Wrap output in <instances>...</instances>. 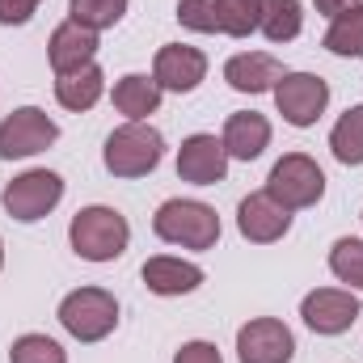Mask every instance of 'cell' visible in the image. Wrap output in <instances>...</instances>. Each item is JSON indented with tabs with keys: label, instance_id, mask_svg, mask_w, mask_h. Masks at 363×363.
Instances as JSON below:
<instances>
[{
	"label": "cell",
	"instance_id": "5b68a950",
	"mask_svg": "<svg viewBox=\"0 0 363 363\" xmlns=\"http://www.w3.org/2000/svg\"><path fill=\"white\" fill-rule=\"evenodd\" d=\"M267 194L274 203H283L287 211H300V207H317L321 194H325V174L313 157L304 152H287L283 161H274L271 178H267Z\"/></svg>",
	"mask_w": 363,
	"mask_h": 363
},
{
	"label": "cell",
	"instance_id": "4fadbf2b",
	"mask_svg": "<svg viewBox=\"0 0 363 363\" xmlns=\"http://www.w3.org/2000/svg\"><path fill=\"white\" fill-rule=\"evenodd\" d=\"M228 174V152H224V140L216 135H190L182 140L178 148V178L182 182H194V186H216L224 182Z\"/></svg>",
	"mask_w": 363,
	"mask_h": 363
},
{
	"label": "cell",
	"instance_id": "9c48e42d",
	"mask_svg": "<svg viewBox=\"0 0 363 363\" xmlns=\"http://www.w3.org/2000/svg\"><path fill=\"white\" fill-rule=\"evenodd\" d=\"M359 313H363L359 296H351V291H342V287H317V291H308V296L300 300L304 325H308L313 334H325V338L347 334V330L359 321Z\"/></svg>",
	"mask_w": 363,
	"mask_h": 363
},
{
	"label": "cell",
	"instance_id": "8fae6325",
	"mask_svg": "<svg viewBox=\"0 0 363 363\" xmlns=\"http://www.w3.org/2000/svg\"><path fill=\"white\" fill-rule=\"evenodd\" d=\"M207 77V55L199 47H186V43H165L152 60V81L169 93H190L203 85Z\"/></svg>",
	"mask_w": 363,
	"mask_h": 363
},
{
	"label": "cell",
	"instance_id": "ac0fdd59",
	"mask_svg": "<svg viewBox=\"0 0 363 363\" xmlns=\"http://www.w3.org/2000/svg\"><path fill=\"white\" fill-rule=\"evenodd\" d=\"M161 93L165 89L152 77L131 72L114 85V110L127 114V123H148V114H157V106H161Z\"/></svg>",
	"mask_w": 363,
	"mask_h": 363
},
{
	"label": "cell",
	"instance_id": "e0dca14e",
	"mask_svg": "<svg viewBox=\"0 0 363 363\" xmlns=\"http://www.w3.org/2000/svg\"><path fill=\"white\" fill-rule=\"evenodd\" d=\"M199 283H203V271L194 262H182V258H169V254L144 262V287L157 291V296H190Z\"/></svg>",
	"mask_w": 363,
	"mask_h": 363
},
{
	"label": "cell",
	"instance_id": "83f0119b",
	"mask_svg": "<svg viewBox=\"0 0 363 363\" xmlns=\"http://www.w3.org/2000/svg\"><path fill=\"white\" fill-rule=\"evenodd\" d=\"M43 0H0V26H26Z\"/></svg>",
	"mask_w": 363,
	"mask_h": 363
},
{
	"label": "cell",
	"instance_id": "d4e9b609",
	"mask_svg": "<svg viewBox=\"0 0 363 363\" xmlns=\"http://www.w3.org/2000/svg\"><path fill=\"white\" fill-rule=\"evenodd\" d=\"M330 271L338 274L342 283L359 287L363 291V241L359 237H338L330 250Z\"/></svg>",
	"mask_w": 363,
	"mask_h": 363
},
{
	"label": "cell",
	"instance_id": "4316f807",
	"mask_svg": "<svg viewBox=\"0 0 363 363\" xmlns=\"http://www.w3.org/2000/svg\"><path fill=\"white\" fill-rule=\"evenodd\" d=\"M178 21L199 34H220V4L216 0H178Z\"/></svg>",
	"mask_w": 363,
	"mask_h": 363
},
{
	"label": "cell",
	"instance_id": "6da1fadb",
	"mask_svg": "<svg viewBox=\"0 0 363 363\" xmlns=\"http://www.w3.org/2000/svg\"><path fill=\"white\" fill-rule=\"evenodd\" d=\"M68 241L85 262H114V258H123V250L131 241V224L114 207H101V203L81 207L68 224Z\"/></svg>",
	"mask_w": 363,
	"mask_h": 363
},
{
	"label": "cell",
	"instance_id": "cb8c5ba5",
	"mask_svg": "<svg viewBox=\"0 0 363 363\" xmlns=\"http://www.w3.org/2000/svg\"><path fill=\"white\" fill-rule=\"evenodd\" d=\"M68 13H72V21L85 26V30H110V26L123 21L127 0H68Z\"/></svg>",
	"mask_w": 363,
	"mask_h": 363
},
{
	"label": "cell",
	"instance_id": "7402d4cb",
	"mask_svg": "<svg viewBox=\"0 0 363 363\" xmlns=\"http://www.w3.org/2000/svg\"><path fill=\"white\" fill-rule=\"evenodd\" d=\"M325 51H334V55H363V4H355L351 13L330 21Z\"/></svg>",
	"mask_w": 363,
	"mask_h": 363
},
{
	"label": "cell",
	"instance_id": "ffe728a7",
	"mask_svg": "<svg viewBox=\"0 0 363 363\" xmlns=\"http://www.w3.org/2000/svg\"><path fill=\"white\" fill-rule=\"evenodd\" d=\"M304 26V13H300V0H262V21L258 30L271 38V43H291Z\"/></svg>",
	"mask_w": 363,
	"mask_h": 363
},
{
	"label": "cell",
	"instance_id": "8992f818",
	"mask_svg": "<svg viewBox=\"0 0 363 363\" xmlns=\"http://www.w3.org/2000/svg\"><path fill=\"white\" fill-rule=\"evenodd\" d=\"M60 199H64V178L51 174V169H30V174L13 178L0 194L4 211L13 220H21V224H34V220L51 216L60 207Z\"/></svg>",
	"mask_w": 363,
	"mask_h": 363
},
{
	"label": "cell",
	"instance_id": "ba28073f",
	"mask_svg": "<svg viewBox=\"0 0 363 363\" xmlns=\"http://www.w3.org/2000/svg\"><path fill=\"white\" fill-rule=\"evenodd\" d=\"M274 106L291 127H313L330 106V85L313 72H283L274 85Z\"/></svg>",
	"mask_w": 363,
	"mask_h": 363
},
{
	"label": "cell",
	"instance_id": "603a6c76",
	"mask_svg": "<svg viewBox=\"0 0 363 363\" xmlns=\"http://www.w3.org/2000/svg\"><path fill=\"white\" fill-rule=\"evenodd\" d=\"M220 4V34L250 38L262 21V0H216Z\"/></svg>",
	"mask_w": 363,
	"mask_h": 363
},
{
	"label": "cell",
	"instance_id": "44dd1931",
	"mask_svg": "<svg viewBox=\"0 0 363 363\" xmlns=\"http://www.w3.org/2000/svg\"><path fill=\"white\" fill-rule=\"evenodd\" d=\"M330 148L342 165H363V106H351L334 131H330Z\"/></svg>",
	"mask_w": 363,
	"mask_h": 363
},
{
	"label": "cell",
	"instance_id": "277c9868",
	"mask_svg": "<svg viewBox=\"0 0 363 363\" xmlns=\"http://www.w3.org/2000/svg\"><path fill=\"white\" fill-rule=\"evenodd\" d=\"M60 325L77 342H101L118 325V300L106 287H77L60 300Z\"/></svg>",
	"mask_w": 363,
	"mask_h": 363
},
{
	"label": "cell",
	"instance_id": "484cf974",
	"mask_svg": "<svg viewBox=\"0 0 363 363\" xmlns=\"http://www.w3.org/2000/svg\"><path fill=\"white\" fill-rule=\"evenodd\" d=\"M9 363H68L64 347L47 334H21L9 351Z\"/></svg>",
	"mask_w": 363,
	"mask_h": 363
},
{
	"label": "cell",
	"instance_id": "5bb4252c",
	"mask_svg": "<svg viewBox=\"0 0 363 363\" xmlns=\"http://www.w3.org/2000/svg\"><path fill=\"white\" fill-rule=\"evenodd\" d=\"M93 55H97V30H85V26H77L72 17H68L64 26H55V30H51V43H47V60H51L55 77H64V72H77V68L93 64Z\"/></svg>",
	"mask_w": 363,
	"mask_h": 363
},
{
	"label": "cell",
	"instance_id": "f546056e",
	"mask_svg": "<svg viewBox=\"0 0 363 363\" xmlns=\"http://www.w3.org/2000/svg\"><path fill=\"white\" fill-rule=\"evenodd\" d=\"M355 4H359V0H317V13H325V17L334 21V17H342V13H351Z\"/></svg>",
	"mask_w": 363,
	"mask_h": 363
},
{
	"label": "cell",
	"instance_id": "d6986e66",
	"mask_svg": "<svg viewBox=\"0 0 363 363\" xmlns=\"http://www.w3.org/2000/svg\"><path fill=\"white\" fill-rule=\"evenodd\" d=\"M101 93H106V72H101L97 64H85V68H77V72L55 77V97H60L64 110H77V114H81V110H93Z\"/></svg>",
	"mask_w": 363,
	"mask_h": 363
},
{
	"label": "cell",
	"instance_id": "52a82bcc",
	"mask_svg": "<svg viewBox=\"0 0 363 363\" xmlns=\"http://www.w3.org/2000/svg\"><path fill=\"white\" fill-rule=\"evenodd\" d=\"M60 140V127L47 118V110L38 106H21L0 123V161H21L34 157L43 148H51Z\"/></svg>",
	"mask_w": 363,
	"mask_h": 363
},
{
	"label": "cell",
	"instance_id": "2e32d148",
	"mask_svg": "<svg viewBox=\"0 0 363 363\" xmlns=\"http://www.w3.org/2000/svg\"><path fill=\"white\" fill-rule=\"evenodd\" d=\"M283 64L267 55V51H245V55H233L224 64V81L233 85L237 93H267L283 81Z\"/></svg>",
	"mask_w": 363,
	"mask_h": 363
},
{
	"label": "cell",
	"instance_id": "7c38bea8",
	"mask_svg": "<svg viewBox=\"0 0 363 363\" xmlns=\"http://www.w3.org/2000/svg\"><path fill=\"white\" fill-rule=\"evenodd\" d=\"M237 228H241V237L254 241V245H274L279 237H287L291 211H287L283 203H274L267 190H258V194L241 199V207H237Z\"/></svg>",
	"mask_w": 363,
	"mask_h": 363
},
{
	"label": "cell",
	"instance_id": "f1b7e54d",
	"mask_svg": "<svg viewBox=\"0 0 363 363\" xmlns=\"http://www.w3.org/2000/svg\"><path fill=\"white\" fill-rule=\"evenodd\" d=\"M174 363H224L220 359V351H216V342H186Z\"/></svg>",
	"mask_w": 363,
	"mask_h": 363
},
{
	"label": "cell",
	"instance_id": "4dcf8cb0",
	"mask_svg": "<svg viewBox=\"0 0 363 363\" xmlns=\"http://www.w3.org/2000/svg\"><path fill=\"white\" fill-rule=\"evenodd\" d=\"M0 267H4V241H0Z\"/></svg>",
	"mask_w": 363,
	"mask_h": 363
},
{
	"label": "cell",
	"instance_id": "7a4b0ae2",
	"mask_svg": "<svg viewBox=\"0 0 363 363\" xmlns=\"http://www.w3.org/2000/svg\"><path fill=\"white\" fill-rule=\"evenodd\" d=\"M152 233L169 245H182V250H216L220 216H216V207H207L199 199H169L157 207Z\"/></svg>",
	"mask_w": 363,
	"mask_h": 363
},
{
	"label": "cell",
	"instance_id": "3957f363",
	"mask_svg": "<svg viewBox=\"0 0 363 363\" xmlns=\"http://www.w3.org/2000/svg\"><path fill=\"white\" fill-rule=\"evenodd\" d=\"M165 157V135L148 123H123L106 135L101 161L114 178H144L161 165Z\"/></svg>",
	"mask_w": 363,
	"mask_h": 363
},
{
	"label": "cell",
	"instance_id": "9a60e30c",
	"mask_svg": "<svg viewBox=\"0 0 363 363\" xmlns=\"http://www.w3.org/2000/svg\"><path fill=\"white\" fill-rule=\"evenodd\" d=\"M220 140H224V152L233 161H258L271 144V123L258 110H237V114H228Z\"/></svg>",
	"mask_w": 363,
	"mask_h": 363
},
{
	"label": "cell",
	"instance_id": "30bf717a",
	"mask_svg": "<svg viewBox=\"0 0 363 363\" xmlns=\"http://www.w3.org/2000/svg\"><path fill=\"white\" fill-rule=\"evenodd\" d=\"M296 338L279 317H254L237 330V359L241 363H291Z\"/></svg>",
	"mask_w": 363,
	"mask_h": 363
}]
</instances>
